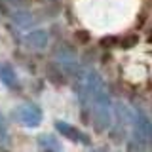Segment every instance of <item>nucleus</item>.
<instances>
[{
	"instance_id": "f257e3e1",
	"label": "nucleus",
	"mask_w": 152,
	"mask_h": 152,
	"mask_svg": "<svg viewBox=\"0 0 152 152\" xmlns=\"http://www.w3.org/2000/svg\"><path fill=\"white\" fill-rule=\"evenodd\" d=\"M91 104H93V124L97 131H104L110 126L112 112H110V97H108L104 86L95 89L91 93Z\"/></svg>"
},
{
	"instance_id": "f03ea898",
	"label": "nucleus",
	"mask_w": 152,
	"mask_h": 152,
	"mask_svg": "<svg viewBox=\"0 0 152 152\" xmlns=\"http://www.w3.org/2000/svg\"><path fill=\"white\" fill-rule=\"evenodd\" d=\"M131 124H133V135L135 142L145 146L152 139V124L141 110H131Z\"/></svg>"
},
{
	"instance_id": "7ed1b4c3",
	"label": "nucleus",
	"mask_w": 152,
	"mask_h": 152,
	"mask_svg": "<svg viewBox=\"0 0 152 152\" xmlns=\"http://www.w3.org/2000/svg\"><path fill=\"white\" fill-rule=\"evenodd\" d=\"M15 118H17V122L25 124L27 127H36L42 122V110L32 103H25L15 108Z\"/></svg>"
},
{
	"instance_id": "20e7f679",
	"label": "nucleus",
	"mask_w": 152,
	"mask_h": 152,
	"mask_svg": "<svg viewBox=\"0 0 152 152\" xmlns=\"http://www.w3.org/2000/svg\"><path fill=\"white\" fill-rule=\"evenodd\" d=\"M55 129L59 131L61 135H65L66 139L74 141V142H84V145H88V142H89L88 135H84L80 129H76L74 126H69V124H65V122H55Z\"/></svg>"
},
{
	"instance_id": "39448f33",
	"label": "nucleus",
	"mask_w": 152,
	"mask_h": 152,
	"mask_svg": "<svg viewBox=\"0 0 152 152\" xmlns=\"http://www.w3.org/2000/svg\"><path fill=\"white\" fill-rule=\"evenodd\" d=\"M25 42L32 50H44L48 46V32L46 31H32L25 36Z\"/></svg>"
},
{
	"instance_id": "423d86ee",
	"label": "nucleus",
	"mask_w": 152,
	"mask_h": 152,
	"mask_svg": "<svg viewBox=\"0 0 152 152\" xmlns=\"http://www.w3.org/2000/svg\"><path fill=\"white\" fill-rule=\"evenodd\" d=\"M0 80H2L4 86H8V88H12V89H15L19 86L15 70H13L10 65H6V63H0Z\"/></svg>"
},
{
	"instance_id": "0eeeda50",
	"label": "nucleus",
	"mask_w": 152,
	"mask_h": 152,
	"mask_svg": "<svg viewBox=\"0 0 152 152\" xmlns=\"http://www.w3.org/2000/svg\"><path fill=\"white\" fill-rule=\"evenodd\" d=\"M59 65L63 66L66 72H70V74H74L76 69H78L76 57L70 53V51H66V50H61V51H59Z\"/></svg>"
},
{
	"instance_id": "6e6552de",
	"label": "nucleus",
	"mask_w": 152,
	"mask_h": 152,
	"mask_svg": "<svg viewBox=\"0 0 152 152\" xmlns=\"http://www.w3.org/2000/svg\"><path fill=\"white\" fill-rule=\"evenodd\" d=\"M12 19L17 23L19 27H28L34 19H32V15L28 12H25V10H19V12H13L12 13Z\"/></svg>"
},
{
	"instance_id": "1a4fd4ad",
	"label": "nucleus",
	"mask_w": 152,
	"mask_h": 152,
	"mask_svg": "<svg viewBox=\"0 0 152 152\" xmlns=\"http://www.w3.org/2000/svg\"><path fill=\"white\" fill-rule=\"evenodd\" d=\"M38 145H40V146H46V148H50V150H53V152H61V145H59V142H55L50 135L38 137Z\"/></svg>"
},
{
	"instance_id": "9d476101",
	"label": "nucleus",
	"mask_w": 152,
	"mask_h": 152,
	"mask_svg": "<svg viewBox=\"0 0 152 152\" xmlns=\"http://www.w3.org/2000/svg\"><path fill=\"white\" fill-rule=\"evenodd\" d=\"M116 44H118L116 36H104V38H101V42H99V46H101L103 50H110V48H114Z\"/></svg>"
},
{
	"instance_id": "9b49d317",
	"label": "nucleus",
	"mask_w": 152,
	"mask_h": 152,
	"mask_svg": "<svg viewBox=\"0 0 152 152\" xmlns=\"http://www.w3.org/2000/svg\"><path fill=\"white\" fill-rule=\"evenodd\" d=\"M137 40H139V38H137V34H127V36L122 40V48H124V50H129V48H133V46L137 44Z\"/></svg>"
},
{
	"instance_id": "f8f14e48",
	"label": "nucleus",
	"mask_w": 152,
	"mask_h": 152,
	"mask_svg": "<svg viewBox=\"0 0 152 152\" xmlns=\"http://www.w3.org/2000/svg\"><path fill=\"white\" fill-rule=\"evenodd\" d=\"M76 40H78L80 44H86V42L89 40V34L86 31H78V32H76Z\"/></svg>"
},
{
	"instance_id": "ddd939ff",
	"label": "nucleus",
	"mask_w": 152,
	"mask_h": 152,
	"mask_svg": "<svg viewBox=\"0 0 152 152\" xmlns=\"http://www.w3.org/2000/svg\"><path fill=\"white\" fill-rule=\"evenodd\" d=\"M127 152H142V146L139 145V142L131 141L129 145H127Z\"/></svg>"
},
{
	"instance_id": "4468645a",
	"label": "nucleus",
	"mask_w": 152,
	"mask_h": 152,
	"mask_svg": "<svg viewBox=\"0 0 152 152\" xmlns=\"http://www.w3.org/2000/svg\"><path fill=\"white\" fill-rule=\"evenodd\" d=\"M0 133H2V135H6V118H4L2 110H0Z\"/></svg>"
}]
</instances>
